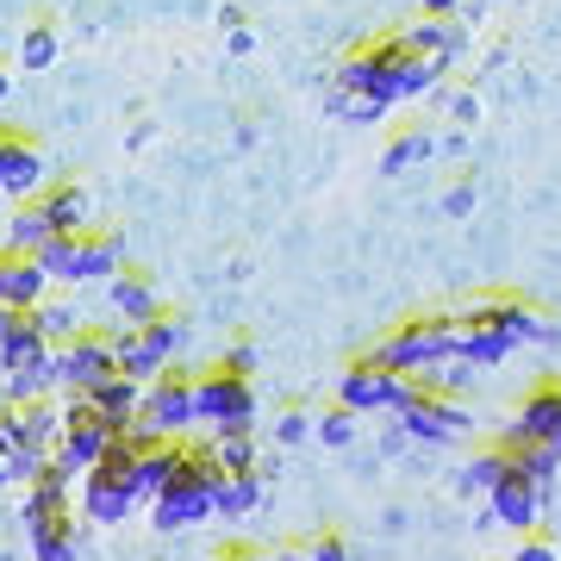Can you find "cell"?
<instances>
[{
	"mask_svg": "<svg viewBox=\"0 0 561 561\" xmlns=\"http://www.w3.org/2000/svg\"><path fill=\"white\" fill-rule=\"evenodd\" d=\"M194 424H213V437H250L256 424V393L250 381H231V375H201L194 381Z\"/></svg>",
	"mask_w": 561,
	"mask_h": 561,
	"instance_id": "obj_4",
	"label": "cell"
},
{
	"mask_svg": "<svg viewBox=\"0 0 561 561\" xmlns=\"http://www.w3.org/2000/svg\"><path fill=\"white\" fill-rule=\"evenodd\" d=\"M468 206H474V181H456V187L443 194V213H449V219H461Z\"/></svg>",
	"mask_w": 561,
	"mask_h": 561,
	"instance_id": "obj_36",
	"label": "cell"
},
{
	"mask_svg": "<svg viewBox=\"0 0 561 561\" xmlns=\"http://www.w3.org/2000/svg\"><path fill=\"white\" fill-rule=\"evenodd\" d=\"M76 268H81V280H113L125 268V238L119 231H81L76 238Z\"/></svg>",
	"mask_w": 561,
	"mask_h": 561,
	"instance_id": "obj_21",
	"label": "cell"
},
{
	"mask_svg": "<svg viewBox=\"0 0 561 561\" xmlns=\"http://www.w3.org/2000/svg\"><path fill=\"white\" fill-rule=\"evenodd\" d=\"M131 512H138L131 474H113V468H88V474H81V518H94V524H125Z\"/></svg>",
	"mask_w": 561,
	"mask_h": 561,
	"instance_id": "obj_12",
	"label": "cell"
},
{
	"mask_svg": "<svg viewBox=\"0 0 561 561\" xmlns=\"http://www.w3.org/2000/svg\"><path fill=\"white\" fill-rule=\"evenodd\" d=\"M38 243H50V231H44L38 206H32V201H20V219H13V231H7V243H0V250H13V256H32Z\"/></svg>",
	"mask_w": 561,
	"mask_h": 561,
	"instance_id": "obj_30",
	"label": "cell"
},
{
	"mask_svg": "<svg viewBox=\"0 0 561 561\" xmlns=\"http://www.w3.org/2000/svg\"><path fill=\"white\" fill-rule=\"evenodd\" d=\"M175 350H181V324L169 312L150 324H131V331H113V362H119V375H131V381H157L162 368L175 362Z\"/></svg>",
	"mask_w": 561,
	"mask_h": 561,
	"instance_id": "obj_6",
	"label": "cell"
},
{
	"mask_svg": "<svg viewBox=\"0 0 561 561\" xmlns=\"http://www.w3.org/2000/svg\"><path fill=\"white\" fill-rule=\"evenodd\" d=\"M38 362H50V343L32 331L25 312H7L0 319V375H20V368H38Z\"/></svg>",
	"mask_w": 561,
	"mask_h": 561,
	"instance_id": "obj_20",
	"label": "cell"
},
{
	"mask_svg": "<svg viewBox=\"0 0 561 561\" xmlns=\"http://www.w3.org/2000/svg\"><path fill=\"white\" fill-rule=\"evenodd\" d=\"M419 13H424V20H456L461 0H419Z\"/></svg>",
	"mask_w": 561,
	"mask_h": 561,
	"instance_id": "obj_39",
	"label": "cell"
},
{
	"mask_svg": "<svg viewBox=\"0 0 561 561\" xmlns=\"http://www.w3.org/2000/svg\"><path fill=\"white\" fill-rule=\"evenodd\" d=\"M331 113H337V119L368 125V119H387V101H375V94H356V88H337V94H331Z\"/></svg>",
	"mask_w": 561,
	"mask_h": 561,
	"instance_id": "obj_32",
	"label": "cell"
},
{
	"mask_svg": "<svg viewBox=\"0 0 561 561\" xmlns=\"http://www.w3.org/2000/svg\"><path fill=\"white\" fill-rule=\"evenodd\" d=\"M138 431L175 443L181 431H194V375L181 368H162L157 381H144V405H138Z\"/></svg>",
	"mask_w": 561,
	"mask_h": 561,
	"instance_id": "obj_9",
	"label": "cell"
},
{
	"mask_svg": "<svg viewBox=\"0 0 561 561\" xmlns=\"http://www.w3.org/2000/svg\"><path fill=\"white\" fill-rule=\"evenodd\" d=\"M268 561H312V549H306V542H280Z\"/></svg>",
	"mask_w": 561,
	"mask_h": 561,
	"instance_id": "obj_40",
	"label": "cell"
},
{
	"mask_svg": "<svg viewBox=\"0 0 561 561\" xmlns=\"http://www.w3.org/2000/svg\"><path fill=\"white\" fill-rule=\"evenodd\" d=\"M213 368H219V375H231V381H250V375H256V343L231 337V343H225V356L213 362Z\"/></svg>",
	"mask_w": 561,
	"mask_h": 561,
	"instance_id": "obj_33",
	"label": "cell"
},
{
	"mask_svg": "<svg viewBox=\"0 0 561 561\" xmlns=\"http://www.w3.org/2000/svg\"><path fill=\"white\" fill-rule=\"evenodd\" d=\"M13 481V449H7V443H0V486Z\"/></svg>",
	"mask_w": 561,
	"mask_h": 561,
	"instance_id": "obj_44",
	"label": "cell"
},
{
	"mask_svg": "<svg viewBox=\"0 0 561 561\" xmlns=\"http://www.w3.org/2000/svg\"><path fill=\"white\" fill-rule=\"evenodd\" d=\"M280 437H287V443L306 437V412H287V419H280Z\"/></svg>",
	"mask_w": 561,
	"mask_h": 561,
	"instance_id": "obj_42",
	"label": "cell"
},
{
	"mask_svg": "<svg viewBox=\"0 0 561 561\" xmlns=\"http://www.w3.org/2000/svg\"><path fill=\"white\" fill-rule=\"evenodd\" d=\"M213 561H268V549H256V542H231V549H219Z\"/></svg>",
	"mask_w": 561,
	"mask_h": 561,
	"instance_id": "obj_38",
	"label": "cell"
},
{
	"mask_svg": "<svg viewBox=\"0 0 561 561\" xmlns=\"http://www.w3.org/2000/svg\"><path fill=\"white\" fill-rule=\"evenodd\" d=\"M57 57H62V32L50 20H32L20 38V69H50Z\"/></svg>",
	"mask_w": 561,
	"mask_h": 561,
	"instance_id": "obj_26",
	"label": "cell"
},
{
	"mask_svg": "<svg viewBox=\"0 0 561 561\" xmlns=\"http://www.w3.org/2000/svg\"><path fill=\"white\" fill-rule=\"evenodd\" d=\"M262 505V468L256 474H219L213 481V518H243Z\"/></svg>",
	"mask_w": 561,
	"mask_h": 561,
	"instance_id": "obj_22",
	"label": "cell"
},
{
	"mask_svg": "<svg viewBox=\"0 0 561 561\" xmlns=\"http://www.w3.org/2000/svg\"><path fill=\"white\" fill-rule=\"evenodd\" d=\"M449 113H456V119L468 125V119H474V113H481V106H474V94H456V101H449Z\"/></svg>",
	"mask_w": 561,
	"mask_h": 561,
	"instance_id": "obj_41",
	"label": "cell"
},
{
	"mask_svg": "<svg viewBox=\"0 0 561 561\" xmlns=\"http://www.w3.org/2000/svg\"><path fill=\"white\" fill-rule=\"evenodd\" d=\"M106 375H119V362H113V337L106 331H76L69 343L50 350V381L62 393H94Z\"/></svg>",
	"mask_w": 561,
	"mask_h": 561,
	"instance_id": "obj_7",
	"label": "cell"
},
{
	"mask_svg": "<svg viewBox=\"0 0 561 561\" xmlns=\"http://www.w3.org/2000/svg\"><path fill=\"white\" fill-rule=\"evenodd\" d=\"M81 400L101 412V424L113 431V437H125L131 424H138V405H144V381H131V375H106L94 393H81Z\"/></svg>",
	"mask_w": 561,
	"mask_h": 561,
	"instance_id": "obj_17",
	"label": "cell"
},
{
	"mask_svg": "<svg viewBox=\"0 0 561 561\" xmlns=\"http://www.w3.org/2000/svg\"><path fill=\"white\" fill-rule=\"evenodd\" d=\"M219 25H225V32H243V7H231V0H225V7H219Z\"/></svg>",
	"mask_w": 561,
	"mask_h": 561,
	"instance_id": "obj_43",
	"label": "cell"
},
{
	"mask_svg": "<svg viewBox=\"0 0 561 561\" xmlns=\"http://www.w3.org/2000/svg\"><path fill=\"white\" fill-rule=\"evenodd\" d=\"M32 206H38V219H44L50 238H76V231H88V194H81L76 181H50V187H38Z\"/></svg>",
	"mask_w": 561,
	"mask_h": 561,
	"instance_id": "obj_14",
	"label": "cell"
},
{
	"mask_svg": "<svg viewBox=\"0 0 561 561\" xmlns=\"http://www.w3.org/2000/svg\"><path fill=\"white\" fill-rule=\"evenodd\" d=\"M213 481H219V468H213V443L187 449V456H181V468H175V481L150 500L157 530H187V524L213 518Z\"/></svg>",
	"mask_w": 561,
	"mask_h": 561,
	"instance_id": "obj_2",
	"label": "cell"
},
{
	"mask_svg": "<svg viewBox=\"0 0 561 561\" xmlns=\"http://www.w3.org/2000/svg\"><path fill=\"white\" fill-rule=\"evenodd\" d=\"M81 556V537H76V512L57 524H44V530H32V561H76Z\"/></svg>",
	"mask_w": 561,
	"mask_h": 561,
	"instance_id": "obj_24",
	"label": "cell"
},
{
	"mask_svg": "<svg viewBox=\"0 0 561 561\" xmlns=\"http://www.w3.org/2000/svg\"><path fill=\"white\" fill-rule=\"evenodd\" d=\"M306 549H312V561H356V556H350V542L331 537V530H324V537H312Z\"/></svg>",
	"mask_w": 561,
	"mask_h": 561,
	"instance_id": "obj_35",
	"label": "cell"
},
{
	"mask_svg": "<svg viewBox=\"0 0 561 561\" xmlns=\"http://www.w3.org/2000/svg\"><path fill=\"white\" fill-rule=\"evenodd\" d=\"M431 157V131L424 125H405V131H393V144H387V157H381V175H405L412 162Z\"/></svg>",
	"mask_w": 561,
	"mask_h": 561,
	"instance_id": "obj_27",
	"label": "cell"
},
{
	"mask_svg": "<svg viewBox=\"0 0 561 561\" xmlns=\"http://www.w3.org/2000/svg\"><path fill=\"white\" fill-rule=\"evenodd\" d=\"M181 456H187V443H169V437H150V443H144L138 461H131V493H138V505H150L162 486L175 481Z\"/></svg>",
	"mask_w": 561,
	"mask_h": 561,
	"instance_id": "obj_16",
	"label": "cell"
},
{
	"mask_svg": "<svg viewBox=\"0 0 561 561\" xmlns=\"http://www.w3.org/2000/svg\"><path fill=\"white\" fill-rule=\"evenodd\" d=\"M76 238H81V231H76ZM76 238H50V243H38V250H32V262L44 268V280H62V287H76V280H81Z\"/></svg>",
	"mask_w": 561,
	"mask_h": 561,
	"instance_id": "obj_28",
	"label": "cell"
},
{
	"mask_svg": "<svg viewBox=\"0 0 561 561\" xmlns=\"http://www.w3.org/2000/svg\"><path fill=\"white\" fill-rule=\"evenodd\" d=\"M7 88H13V76H0V101H7Z\"/></svg>",
	"mask_w": 561,
	"mask_h": 561,
	"instance_id": "obj_45",
	"label": "cell"
},
{
	"mask_svg": "<svg viewBox=\"0 0 561 561\" xmlns=\"http://www.w3.org/2000/svg\"><path fill=\"white\" fill-rule=\"evenodd\" d=\"M375 356L393 375H431L437 362L456 356V312H419V319H405L400 331H387L375 343Z\"/></svg>",
	"mask_w": 561,
	"mask_h": 561,
	"instance_id": "obj_1",
	"label": "cell"
},
{
	"mask_svg": "<svg viewBox=\"0 0 561 561\" xmlns=\"http://www.w3.org/2000/svg\"><path fill=\"white\" fill-rule=\"evenodd\" d=\"M38 300H50V280L32 256L0 250V312H32Z\"/></svg>",
	"mask_w": 561,
	"mask_h": 561,
	"instance_id": "obj_15",
	"label": "cell"
},
{
	"mask_svg": "<svg viewBox=\"0 0 561 561\" xmlns=\"http://www.w3.org/2000/svg\"><path fill=\"white\" fill-rule=\"evenodd\" d=\"M106 300H113V312L125 319V331H131V324L162 319V294H157V280L138 275V268H119V275L106 280Z\"/></svg>",
	"mask_w": 561,
	"mask_h": 561,
	"instance_id": "obj_18",
	"label": "cell"
},
{
	"mask_svg": "<svg viewBox=\"0 0 561 561\" xmlns=\"http://www.w3.org/2000/svg\"><path fill=\"white\" fill-rule=\"evenodd\" d=\"M319 437L331 443V449H343V443L356 437V412H343V405H337V412H324V419H319Z\"/></svg>",
	"mask_w": 561,
	"mask_h": 561,
	"instance_id": "obj_34",
	"label": "cell"
},
{
	"mask_svg": "<svg viewBox=\"0 0 561 561\" xmlns=\"http://www.w3.org/2000/svg\"><path fill=\"white\" fill-rule=\"evenodd\" d=\"M419 387V375H393L375 350L368 356H356L350 368H343V381H337V400H343V412H400V400Z\"/></svg>",
	"mask_w": 561,
	"mask_h": 561,
	"instance_id": "obj_3",
	"label": "cell"
},
{
	"mask_svg": "<svg viewBox=\"0 0 561 561\" xmlns=\"http://www.w3.org/2000/svg\"><path fill=\"white\" fill-rule=\"evenodd\" d=\"M25 319H32V331H38V337L50 343V350H57V343H69V337L81 331L76 306H62V300H38L32 312H25Z\"/></svg>",
	"mask_w": 561,
	"mask_h": 561,
	"instance_id": "obj_25",
	"label": "cell"
},
{
	"mask_svg": "<svg viewBox=\"0 0 561 561\" xmlns=\"http://www.w3.org/2000/svg\"><path fill=\"white\" fill-rule=\"evenodd\" d=\"M44 187V150L32 138H13V131H0V194H13V201H32Z\"/></svg>",
	"mask_w": 561,
	"mask_h": 561,
	"instance_id": "obj_13",
	"label": "cell"
},
{
	"mask_svg": "<svg viewBox=\"0 0 561 561\" xmlns=\"http://www.w3.org/2000/svg\"><path fill=\"white\" fill-rule=\"evenodd\" d=\"M486 500H493V518H500V524H512V530H524V537H530V524L542 518V486H530V481H524V474H518V461L505 468V481L493 486Z\"/></svg>",
	"mask_w": 561,
	"mask_h": 561,
	"instance_id": "obj_19",
	"label": "cell"
},
{
	"mask_svg": "<svg viewBox=\"0 0 561 561\" xmlns=\"http://www.w3.org/2000/svg\"><path fill=\"white\" fill-rule=\"evenodd\" d=\"M400 424H405V437H419V443H456L461 431H468V412H461L449 393H437V387H412L400 400Z\"/></svg>",
	"mask_w": 561,
	"mask_h": 561,
	"instance_id": "obj_10",
	"label": "cell"
},
{
	"mask_svg": "<svg viewBox=\"0 0 561 561\" xmlns=\"http://www.w3.org/2000/svg\"><path fill=\"white\" fill-rule=\"evenodd\" d=\"M505 449H530V443H542V449H561V381H542L530 400L518 405V419L505 424Z\"/></svg>",
	"mask_w": 561,
	"mask_h": 561,
	"instance_id": "obj_11",
	"label": "cell"
},
{
	"mask_svg": "<svg viewBox=\"0 0 561 561\" xmlns=\"http://www.w3.org/2000/svg\"><path fill=\"white\" fill-rule=\"evenodd\" d=\"M106 443H113V431L101 424V412L81 400V393H69V405H62V437H57V449H50V461H57L69 481H81V474L101 461Z\"/></svg>",
	"mask_w": 561,
	"mask_h": 561,
	"instance_id": "obj_8",
	"label": "cell"
},
{
	"mask_svg": "<svg viewBox=\"0 0 561 561\" xmlns=\"http://www.w3.org/2000/svg\"><path fill=\"white\" fill-rule=\"evenodd\" d=\"M400 62H405L400 38H368L337 62V88H356V94H375V101L400 106Z\"/></svg>",
	"mask_w": 561,
	"mask_h": 561,
	"instance_id": "obj_5",
	"label": "cell"
},
{
	"mask_svg": "<svg viewBox=\"0 0 561 561\" xmlns=\"http://www.w3.org/2000/svg\"><path fill=\"white\" fill-rule=\"evenodd\" d=\"M505 468H512V449L493 443V449H481V456L461 468V486H468V493H493V486L505 481Z\"/></svg>",
	"mask_w": 561,
	"mask_h": 561,
	"instance_id": "obj_29",
	"label": "cell"
},
{
	"mask_svg": "<svg viewBox=\"0 0 561 561\" xmlns=\"http://www.w3.org/2000/svg\"><path fill=\"white\" fill-rule=\"evenodd\" d=\"M512 561H561V556H556V542H542V537H524V542H518V556H512Z\"/></svg>",
	"mask_w": 561,
	"mask_h": 561,
	"instance_id": "obj_37",
	"label": "cell"
},
{
	"mask_svg": "<svg viewBox=\"0 0 561 561\" xmlns=\"http://www.w3.org/2000/svg\"><path fill=\"white\" fill-rule=\"evenodd\" d=\"M405 50H419V57H431V62H443V69H449V57H456L461 50V32L449 20H424V25H412V32H405Z\"/></svg>",
	"mask_w": 561,
	"mask_h": 561,
	"instance_id": "obj_23",
	"label": "cell"
},
{
	"mask_svg": "<svg viewBox=\"0 0 561 561\" xmlns=\"http://www.w3.org/2000/svg\"><path fill=\"white\" fill-rule=\"evenodd\" d=\"M213 468H219V474H256V443L250 437H213Z\"/></svg>",
	"mask_w": 561,
	"mask_h": 561,
	"instance_id": "obj_31",
	"label": "cell"
}]
</instances>
